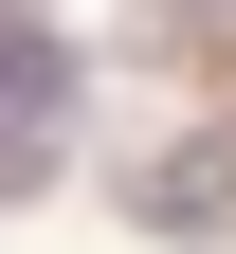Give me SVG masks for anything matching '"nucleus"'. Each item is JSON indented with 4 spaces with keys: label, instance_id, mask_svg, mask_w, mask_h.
<instances>
[{
    "label": "nucleus",
    "instance_id": "1",
    "mask_svg": "<svg viewBox=\"0 0 236 254\" xmlns=\"http://www.w3.org/2000/svg\"><path fill=\"white\" fill-rule=\"evenodd\" d=\"M146 236H236V127H200V145L146 164Z\"/></svg>",
    "mask_w": 236,
    "mask_h": 254
}]
</instances>
